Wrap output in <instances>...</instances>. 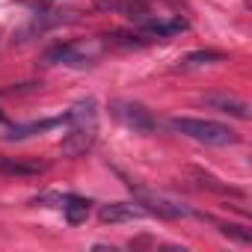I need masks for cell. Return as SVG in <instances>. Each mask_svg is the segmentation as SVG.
Masks as SVG:
<instances>
[{
    "instance_id": "10",
    "label": "cell",
    "mask_w": 252,
    "mask_h": 252,
    "mask_svg": "<svg viewBox=\"0 0 252 252\" xmlns=\"http://www.w3.org/2000/svg\"><path fill=\"white\" fill-rule=\"evenodd\" d=\"M205 104H208V107H217L220 113H231V116H237V119H246V116H249V107H246L243 101H237V98L214 95V98H205Z\"/></svg>"
},
{
    "instance_id": "5",
    "label": "cell",
    "mask_w": 252,
    "mask_h": 252,
    "mask_svg": "<svg viewBox=\"0 0 252 252\" xmlns=\"http://www.w3.org/2000/svg\"><path fill=\"white\" fill-rule=\"evenodd\" d=\"M137 205L146 211V214H158L163 220H178V217H187V208L163 199V196H155V193H146V190H137Z\"/></svg>"
},
{
    "instance_id": "9",
    "label": "cell",
    "mask_w": 252,
    "mask_h": 252,
    "mask_svg": "<svg viewBox=\"0 0 252 252\" xmlns=\"http://www.w3.org/2000/svg\"><path fill=\"white\" fill-rule=\"evenodd\" d=\"M222 60H225V54H220V51H193L184 60H178V68L187 71V68H199V65H211V63H222Z\"/></svg>"
},
{
    "instance_id": "11",
    "label": "cell",
    "mask_w": 252,
    "mask_h": 252,
    "mask_svg": "<svg viewBox=\"0 0 252 252\" xmlns=\"http://www.w3.org/2000/svg\"><path fill=\"white\" fill-rule=\"evenodd\" d=\"M0 169L9 175H42L48 166L45 163H18V160H3L0 158Z\"/></svg>"
},
{
    "instance_id": "8",
    "label": "cell",
    "mask_w": 252,
    "mask_h": 252,
    "mask_svg": "<svg viewBox=\"0 0 252 252\" xmlns=\"http://www.w3.org/2000/svg\"><path fill=\"white\" fill-rule=\"evenodd\" d=\"M63 214H65V220H68V225H80V222H86V217H89V211H92V202L89 199H83V196H63Z\"/></svg>"
},
{
    "instance_id": "7",
    "label": "cell",
    "mask_w": 252,
    "mask_h": 252,
    "mask_svg": "<svg viewBox=\"0 0 252 252\" xmlns=\"http://www.w3.org/2000/svg\"><path fill=\"white\" fill-rule=\"evenodd\" d=\"M143 217H149V214L137 202H110V205H101V211H98L101 222H134Z\"/></svg>"
},
{
    "instance_id": "1",
    "label": "cell",
    "mask_w": 252,
    "mask_h": 252,
    "mask_svg": "<svg viewBox=\"0 0 252 252\" xmlns=\"http://www.w3.org/2000/svg\"><path fill=\"white\" fill-rule=\"evenodd\" d=\"M68 131L60 143V152L68 155V158H77V155H86L95 140H98V104L92 98L80 101L71 113H68Z\"/></svg>"
},
{
    "instance_id": "12",
    "label": "cell",
    "mask_w": 252,
    "mask_h": 252,
    "mask_svg": "<svg viewBox=\"0 0 252 252\" xmlns=\"http://www.w3.org/2000/svg\"><path fill=\"white\" fill-rule=\"evenodd\" d=\"M217 228H220L222 234H228V237L240 240V243H252V231H249L246 225H234V222H217Z\"/></svg>"
},
{
    "instance_id": "6",
    "label": "cell",
    "mask_w": 252,
    "mask_h": 252,
    "mask_svg": "<svg viewBox=\"0 0 252 252\" xmlns=\"http://www.w3.org/2000/svg\"><path fill=\"white\" fill-rule=\"evenodd\" d=\"M95 9H101V12H116V15H128V18H134V21H143V18L155 15V12H152V0H98Z\"/></svg>"
},
{
    "instance_id": "3",
    "label": "cell",
    "mask_w": 252,
    "mask_h": 252,
    "mask_svg": "<svg viewBox=\"0 0 252 252\" xmlns=\"http://www.w3.org/2000/svg\"><path fill=\"white\" fill-rule=\"evenodd\" d=\"M101 51L104 42H65V45H54L45 54V60L51 65H89Z\"/></svg>"
},
{
    "instance_id": "4",
    "label": "cell",
    "mask_w": 252,
    "mask_h": 252,
    "mask_svg": "<svg viewBox=\"0 0 252 252\" xmlns=\"http://www.w3.org/2000/svg\"><path fill=\"white\" fill-rule=\"evenodd\" d=\"M113 116L125 125V128H131L134 134H152V131H158V119L143 104L119 101V104H113Z\"/></svg>"
},
{
    "instance_id": "2",
    "label": "cell",
    "mask_w": 252,
    "mask_h": 252,
    "mask_svg": "<svg viewBox=\"0 0 252 252\" xmlns=\"http://www.w3.org/2000/svg\"><path fill=\"white\" fill-rule=\"evenodd\" d=\"M169 128L175 134H184L196 143H205V146H234L240 137L237 131H231L228 125H220V122H211V119H193V116H175L169 119Z\"/></svg>"
}]
</instances>
